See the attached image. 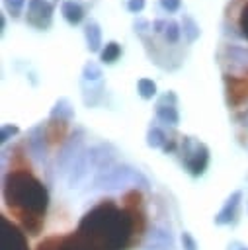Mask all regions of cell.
Masks as SVG:
<instances>
[{"label": "cell", "instance_id": "1", "mask_svg": "<svg viewBox=\"0 0 248 250\" xmlns=\"http://www.w3.org/2000/svg\"><path fill=\"white\" fill-rule=\"evenodd\" d=\"M119 207L113 199H102L88 209L74 236L82 250H129L145 230V213L141 209V193L131 189Z\"/></svg>", "mask_w": 248, "mask_h": 250}, {"label": "cell", "instance_id": "2", "mask_svg": "<svg viewBox=\"0 0 248 250\" xmlns=\"http://www.w3.org/2000/svg\"><path fill=\"white\" fill-rule=\"evenodd\" d=\"M2 193L6 207L20 219L23 230L37 236L49 207V191L45 184L27 168H12L4 176Z\"/></svg>", "mask_w": 248, "mask_h": 250}, {"label": "cell", "instance_id": "3", "mask_svg": "<svg viewBox=\"0 0 248 250\" xmlns=\"http://www.w3.org/2000/svg\"><path fill=\"white\" fill-rule=\"evenodd\" d=\"M148 188V178L129 166V164H113L111 168L100 170L94 178H92V189H103V191H117V189H125V188Z\"/></svg>", "mask_w": 248, "mask_h": 250}, {"label": "cell", "instance_id": "4", "mask_svg": "<svg viewBox=\"0 0 248 250\" xmlns=\"http://www.w3.org/2000/svg\"><path fill=\"white\" fill-rule=\"evenodd\" d=\"M180 150H182V162L189 176L199 178L205 174L209 166V148L205 143L193 139V137H182L180 141Z\"/></svg>", "mask_w": 248, "mask_h": 250}, {"label": "cell", "instance_id": "5", "mask_svg": "<svg viewBox=\"0 0 248 250\" xmlns=\"http://www.w3.org/2000/svg\"><path fill=\"white\" fill-rule=\"evenodd\" d=\"M0 250H29L25 232L8 217H0Z\"/></svg>", "mask_w": 248, "mask_h": 250}, {"label": "cell", "instance_id": "6", "mask_svg": "<svg viewBox=\"0 0 248 250\" xmlns=\"http://www.w3.org/2000/svg\"><path fill=\"white\" fill-rule=\"evenodd\" d=\"M90 174L96 176V166H94V162H92V158H90L88 148H84V150L76 156V160L70 164V168H68V172H66V184H68V188H70V189L80 188L82 184H86V182L90 180Z\"/></svg>", "mask_w": 248, "mask_h": 250}, {"label": "cell", "instance_id": "7", "mask_svg": "<svg viewBox=\"0 0 248 250\" xmlns=\"http://www.w3.org/2000/svg\"><path fill=\"white\" fill-rule=\"evenodd\" d=\"M25 20L35 29H49L53 23V4L47 0H27Z\"/></svg>", "mask_w": 248, "mask_h": 250}, {"label": "cell", "instance_id": "8", "mask_svg": "<svg viewBox=\"0 0 248 250\" xmlns=\"http://www.w3.org/2000/svg\"><path fill=\"white\" fill-rule=\"evenodd\" d=\"M84 131L82 129H78L76 133H72L70 137H68V141L62 145V148L59 150V154H57V170H61L62 174H66L68 172V168H70V164L76 160V156L84 150Z\"/></svg>", "mask_w": 248, "mask_h": 250}, {"label": "cell", "instance_id": "9", "mask_svg": "<svg viewBox=\"0 0 248 250\" xmlns=\"http://www.w3.org/2000/svg\"><path fill=\"white\" fill-rule=\"evenodd\" d=\"M225 90L228 107H240L248 102V76H236L232 72H225Z\"/></svg>", "mask_w": 248, "mask_h": 250}, {"label": "cell", "instance_id": "10", "mask_svg": "<svg viewBox=\"0 0 248 250\" xmlns=\"http://www.w3.org/2000/svg\"><path fill=\"white\" fill-rule=\"evenodd\" d=\"M240 201H242V191H240V189L232 191V193L227 197V201H225V205L221 207V211L215 215V219H213L215 225L223 227V225H230V223H234V221H236V215H238Z\"/></svg>", "mask_w": 248, "mask_h": 250}, {"label": "cell", "instance_id": "11", "mask_svg": "<svg viewBox=\"0 0 248 250\" xmlns=\"http://www.w3.org/2000/svg\"><path fill=\"white\" fill-rule=\"evenodd\" d=\"M219 59L223 62H228L230 68H244V66H248V47L236 45V43H227L221 49Z\"/></svg>", "mask_w": 248, "mask_h": 250}, {"label": "cell", "instance_id": "12", "mask_svg": "<svg viewBox=\"0 0 248 250\" xmlns=\"http://www.w3.org/2000/svg\"><path fill=\"white\" fill-rule=\"evenodd\" d=\"M66 129H68V121L62 119H51L45 123V141L47 145H59L64 141L66 137Z\"/></svg>", "mask_w": 248, "mask_h": 250}, {"label": "cell", "instance_id": "13", "mask_svg": "<svg viewBox=\"0 0 248 250\" xmlns=\"http://www.w3.org/2000/svg\"><path fill=\"white\" fill-rule=\"evenodd\" d=\"M145 246H170V248H176V242H174V236L168 229H162V227H152L146 234V242Z\"/></svg>", "mask_w": 248, "mask_h": 250}, {"label": "cell", "instance_id": "14", "mask_svg": "<svg viewBox=\"0 0 248 250\" xmlns=\"http://www.w3.org/2000/svg\"><path fill=\"white\" fill-rule=\"evenodd\" d=\"M61 14L66 20V23H70V25H78L84 20V8L76 0H64L61 6Z\"/></svg>", "mask_w": 248, "mask_h": 250}, {"label": "cell", "instance_id": "15", "mask_svg": "<svg viewBox=\"0 0 248 250\" xmlns=\"http://www.w3.org/2000/svg\"><path fill=\"white\" fill-rule=\"evenodd\" d=\"M84 39H86V47L92 53H100L102 47V29L96 21H88L84 25Z\"/></svg>", "mask_w": 248, "mask_h": 250}, {"label": "cell", "instance_id": "16", "mask_svg": "<svg viewBox=\"0 0 248 250\" xmlns=\"http://www.w3.org/2000/svg\"><path fill=\"white\" fill-rule=\"evenodd\" d=\"M156 119L162 121L164 125L176 127L180 123V113L176 105H166V104H156Z\"/></svg>", "mask_w": 248, "mask_h": 250}, {"label": "cell", "instance_id": "17", "mask_svg": "<svg viewBox=\"0 0 248 250\" xmlns=\"http://www.w3.org/2000/svg\"><path fill=\"white\" fill-rule=\"evenodd\" d=\"M49 117H51V119H62V121H68V123H70V121L74 119V107H72V104H70L66 98H61V100L53 105Z\"/></svg>", "mask_w": 248, "mask_h": 250}, {"label": "cell", "instance_id": "18", "mask_svg": "<svg viewBox=\"0 0 248 250\" xmlns=\"http://www.w3.org/2000/svg\"><path fill=\"white\" fill-rule=\"evenodd\" d=\"M182 35H184V39L187 41V43H193V41H197V37L201 35V29H199V25H197V21L191 18V16H182Z\"/></svg>", "mask_w": 248, "mask_h": 250}, {"label": "cell", "instance_id": "19", "mask_svg": "<svg viewBox=\"0 0 248 250\" xmlns=\"http://www.w3.org/2000/svg\"><path fill=\"white\" fill-rule=\"evenodd\" d=\"M121 55V45L117 41H109L105 43V47L100 51V61L103 64H113Z\"/></svg>", "mask_w": 248, "mask_h": 250}, {"label": "cell", "instance_id": "20", "mask_svg": "<svg viewBox=\"0 0 248 250\" xmlns=\"http://www.w3.org/2000/svg\"><path fill=\"white\" fill-rule=\"evenodd\" d=\"M166 141H168V135L160 127H150L148 129V133H146V145L150 148H164Z\"/></svg>", "mask_w": 248, "mask_h": 250}, {"label": "cell", "instance_id": "21", "mask_svg": "<svg viewBox=\"0 0 248 250\" xmlns=\"http://www.w3.org/2000/svg\"><path fill=\"white\" fill-rule=\"evenodd\" d=\"M82 80L90 82V84L100 82L102 80V66L98 62H94V61H88L84 64V68H82Z\"/></svg>", "mask_w": 248, "mask_h": 250}, {"label": "cell", "instance_id": "22", "mask_svg": "<svg viewBox=\"0 0 248 250\" xmlns=\"http://www.w3.org/2000/svg\"><path fill=\"white\" fill-rule=\"evenodd\" d=\"M137 92H139V96L143 100H152L156 96V82L152 78H139Z\"/></svg>", "mask_w": 248, "mask_h": 250}, {"label": "cell", "instance_id": "23", "mask_svg": "<svg viewBox=\"0 0 248 250\" xmlns=\"http://www.w3.org/2000/svg\"><path fill=\"white\" fill-rule=\"evenodd\" d=\"M236 29H238L240 37L248 39V0H244L242 6L238 8V14H236Z\"/></svg>", "mask_w": 248, "mask_h": 250}, {"label": "cell", "instance_id": "24", "mask_svg": "<svg viewBox=\"0 0 248 250\" xmlns=\"http://www.w3.org/2000/svg\"><path fill=\"white\" fill-rule=\"evenodd\" d=\"M164 39L172 45H176L180 41V35H182V25L176 21V20H168V25H166V31L162 33Z\"/></svg>", "mask_w": 248, "mask_h": 250}, {"label": "cell", "instance_id": "25", "mask_svg": "<svg viewBox=\"0 0 248 250\" xmlns=\"http://www.w3.org/2000/svg\"><path fill=\"white\" fill-rule=\"evenodd\" d=\"M82 90H84V104L86 105H96L98 102H100V98H102V90H103V86L102 84H98L96 88L94 86H90V88H86L84 84H82Z\"/></svg>", "mask_w": 248, "mask_h": 250}, {"label": "cell", "instance_id": "26", "mask_svg": "<svg viewBox=\"0 0 248 250\" xmlns=\"http://www.w3.org/2000/svg\"><path fill=\"white\" fill-rule=\"evenodd\" d=\"M25 2H27V0H4V8L10 12L12 18H20V14H21Z\"/></svg>", "mask_w": 248, "mask_h": 250}, {"label": "cell", "instance_id": "27", "mask_svg": "<svg viewBox=\"0 0 248 250\" xmlns=\"http://www.w3.org/2000/svg\"><path fill=\"white\" fill-rule=\"evenodd\" d=\"M59 250H82L74 232L72 234H66V236H61V244H59Z\"/></svg>", "mask_w": 248, "mask_h": 250}, {"label": "cell", "instance_id": "28", "mask_svg": "<svg viewBox=\"0 0 248 250\" xmlns=\"http://www.w3.org/2000/svg\"><path fill=\"white\" fill-rule=\"evenodd\" d=\"M20 133V127L18 125H12V123H6V125H2V131H0V141H2V145H6L12 137H16Z\"/></svg>", "mask_w": 248, "mask_h": 250}, {"label": "cell", "instance_id": "29", "mask_svg": "<svg viewBox=\"0 0 248 250\" xmlns=\"http://www.w3.org/2000/svg\"><path fill=\"white\" fill-rule=\"evenodd\" d=\"M180 242H182V248H184V250H199V246H197L195 238H193V236H191V232H187V230H184V232H182Z\"/></svg>", "mask_w": 248, "mask_h": 250}, {"label": "cell", "instance_id": "30", "mask_svg": "<svg viewBox=\"0 0 248 250\" xmlns=\"http://www.w3.org/2000/svg\"><path fill=\"white\" fill-rule=\"evenodd\" d=\"M59 244H61V238L59 236H49L43 242H39L37 250H59Z\"/></svg>", "mask_w": 248, "mask_h": 250}, {"label": "cell", "instance_id": "31", "mask_svg": "<svg viewBox=\"0 0 248 250\" xmlns=\"http://www.w3.org/2000/svg\"><path fill=\"white\" fill-rule=\"evenodd\" d=\"M180 6H182V0H160V8H162L164 12H168V14L178 12Z\"/></svg>", "mask_w": 248, "mask_h": 250}, {"label": "cell", "instance_id": "32", "mask_svg": "<svg viewBox=\"0 0 248 250\" xmlns=\"http://www.w3.org/2000/svg\"><path fill=\"white\" fill-rule=\"evenodd\" d=\"M176 102H178V96H176L172 90L164 92V94L156 100V104H166V105H176Z\"/></svg>", "mask_w": 248, "mask_h": 250}, {"label": "cell", "instance_id": "33", "mask_svg": "<svg viewBox=\"0 0 248 250\" xmlns=\"http://www.w3.org/2000/svg\"><path fill=\"white\" fill-rule=\"evenodd\" d=\"M145 0H127V10L131 12V14H139L143 8H145Z\"/></svg>", "mask_w": 248, "mask_h": 250}, {"label": "cell", "instance_id": "34", "mask_svg": "<svg viewBox=\"0 0 248 250\" xmlns=\"http://www.w3.org/2000/svg\"><path fill=\"white\" fill-rule=\"evenodd\" d=\"M166 25H168V20L158 18V20L152 21V31H154V33H164V31H166Z\"/></svg>", "mask_w": 248, "mask_h": 250}, {"label": "cell", "instance_id": "35", "mask_svg": "<svg viewBox=\"0 0 248 250\" xmlns=\"http://www.w3.org/2000/svg\"><path fill=\"white\" fill-rule=\"evenodd\" d=\"M133 27H135V31H139V33H143L146 27H152V23L148 21V20H137L135 23H133Z\"/></svg>", "mask_w": 248, "mask_h": 250}, {"label": "cell", "instance_id": "36", "mask_svg": "<svg viewBox=\"0 0 248 250\" xmlns=\"http://www.w3.org/2000/svg\"><path fill=\"white\" fill-rule=\"evenodd\" d=\"M143 250H176V248H170V246H145Z\"/></svg>", "mask_w": 248, "mask_h": 250}, {"label": "cell", "instance_id": "37", "mask_svg": "<svg viewBox=\"0 0 248 250\" xmlns=\"http://www.w3.org/2000/svg\"><path fill=\"white\" fill-rule=\"evenodd\" d=\"M0 27H2V29L6 27V18H4V16H2V20H0Z\"/></svg>", "mask_w": 248, "mask_h": 250}, {"label": "cell", "instance_id": "38", "mask_svg": "<svg viewBox=\"0 0 248 250\" xmlns=\"http://www.w3.org/2000/svg\"><path fill=\"white\" fill-rule=\"evenodd\" d=\"M240 250H248V246H242V248H240Z\"/></svg>", "mask_w": 248, "mask_h": 250}]
</instances>
